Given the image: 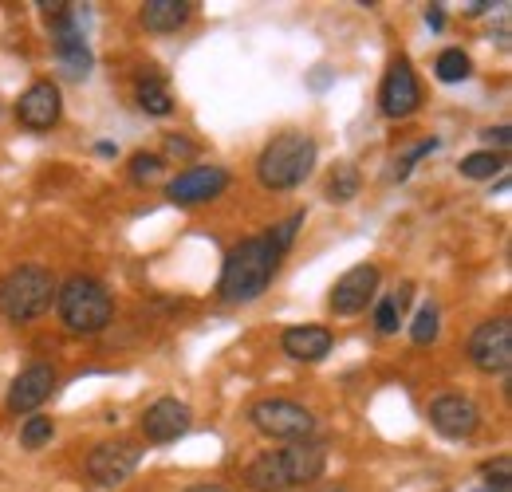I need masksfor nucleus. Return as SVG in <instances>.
<instances>
[{"mask_svg":"<svg viewBox=\"0 0 512 492\" xmlns=\"http://www.w3.org/2000/svg\"><path fill=\"white\" fill-rule=\"evenodd\" d=\"M327 469V449L320 441H288L284 449H268L245 469V485L253 492H288L308 481H320Z\"/></svg>","mask_w":512,"mask_h":492,"instance_id":"obj_1","label":"nucleus"},{"mask_svg":"<svg viewBox=\"0 0 512 492\" xmlns=\"http://www.w3.org/2000/svg\"><path fill=\"white\" fill-rule=\"evenodd\" d=\"M280 272V252L268 245V237H245L229 248L217 280V296L225 304H253L268 292V284Z\"/></svg>","mask_w":512,"mask_h":492,"instance_id":"obj_2","label":"nucleus"},{"mask_svg":"<svg viewBox=\"0 0 512 492\" xmlns=\"http://www.w3.org/2000/svg\"><path fill=\"white\" fill-rule=\"evenodd\" d=\"M316 158H320V146H316L312 134H304V130H284V134H276V138L260 150V158H256V178H260L264 189L284 193V189H296V185H304L312 178Z\"/></svg>","mask_w":512,"mask_h":492,"instance_id":"obj_3","label":"nucleus"},{"mask_svg":"<svg viewBox=\"0 0 512 492\" xmlns=\"http://www.w3.org/2000/svg\"><path fill=\"white\" fill-rule=\"evenodd\" d=\"M56 308L71 335H99L115 319V300L95 276H67L56 284Z\"/></svg>","mask_w":512,"mask_h":492,"instance_id":"obj_4","label":"nucleus"},{"mask_svg":"<svg viewBox=\"0 0 512 492\" xmlns=\"http://www.w3.org/2000/svg\"><path fill=\"white\" fill-rule=\"evenodd\" d=\"M56 304V280L40 264H20L4 272L0 280V315L8 323H28L40 319L44 311Z\"/></svg>","mask_w":512,"mask_h":492,"instance_id":"obj_5","label":"nucleus"},{"mask_svg":"<svg viewBox=\"0 0 512 492\" xmlns=\"http://www.w3.org/2000/svg\"><path fill=\"white\" fill-rule=\"evenodd\" d=\"M36 8H44L48 16V32H52V48H56V60L64 67V75L71 79H87L91 75V44L83 36V20H79V4H67V0H40Z\"/></svg>","mask_w":512,"mask_h":492,"instance_id":"obj_6","label":"nucleus"},{"mask_svg":"<svg viewBox=\"0 0 512 492\" xmlns=\"http://www.w3.org/2000/svg\"><path fill=\"white\" fill-rule=\"evenodd\" d=\"M249 422L272 441H308L316 433V414L288 398H260L249 410Z\"/></svg>","mask_w":512,"mask_h":492,"instance_id":"obj_7","label":"nucleus"},{"mask_svg":"<svg viewBox=\"0 0 512 492\" xmlns=\"http://www.w3.org/2000/svg\"><path fill=\"white\" fill-rule=\"evenodd\" d=\"M469 363L481 374H509L512 367V323L505 315L485 319L469 335Z\"/></svg>","mask_w":512,"mask_h":492,"instance_id":"obj_8","label":"nucleus"},{"mask_svg":"<svg viewBox=\"0 0 512 492\" xmlns=\"http://www.w3.org/2000/svg\"><path fill=\"white\" fill-rule=\"evenodd\" d=\"M138 461H142V449L130 437L99 441L91 449V457H87V477L95 485H103V489H119V485H127L130 477H134Z\"/></svg>","mask_w":512,"mask_h":492,"instance_id":"obj_9","label":"nucleus"},{"mask_svg":"<svg viewBox=\"0 0 512 492\" xmlns=\"http://www.w3.org/2000/svg\"><path fill=\"white\" fill-rule=\"evenodd\" d=\"M418 107H422V87H418L414 63L398 56V60H390L383 83H379V111L398 123V119H410Z\"/></svg>","mask_w":512,"mask_h":492,"instance_id":"obj_10","label":"nucleus"},{"mask_svg":"<svg viewBox=\"0 0 512 492\" xmlns=\"http://www.w3.org/2000/svg\"><path fill=\"white\" fill-rule=\"evenodd\" d=\"M379 280H383L379 264H355V268H347V272L335 280L327 304H331L335 315H359V311H367V304L375 300Z\"/></svg>","mask_w":512,"mask_h":492,"instance_id":"obj_11","label":"nucleus"},{"mask_svg":"<svg viewBox=\"0 0 512 492\" xmlns=\"http://www.w3.org/2000/svg\"><path fill=\"white\" fill-rule=\"evenodd\" d=\"M225 189H229V170L225 166H190L166 185V197L174 205L190 209V205H205V201L221 197Z\"/></svg>","mask_w":512,"mask_h":492,"instance_id":"obj_12","label":"nucleus"},{"mask_svg":"<svg viewBox=\"0 0 512 492\" xmlns=\"http://www.w3.org/2000/svg\"><path fill=\"white\" fill-rule=\"evenodd\" d=\"M430 426L449 441H465L481 430V410L465 394H442L430 402Z\"/></svg>","mask_w":512,"mask_h":492,"instance_id":"obj_13","label":"nucleus"},{"mask_svg":"<svg viewBox=\"0 0 512 492\" xmlns=\"http://www.w3.org/2000/svg\"><path fill=\"white\" fill-rule=\"evenodd\" d=\"M60 115H64V99H60V87L48 83V79L32 83V87L16 99V123L24 126V130L44 134V130H52V126L60 123Z\"/></svg>","mask_w":512,"mask_h":492,"instance_id":"obj_14","label":"nucleus"},{"mask_svg":"<svg viewBox=\"0 0 512 492\" xmlns=\"http://www.w3.org/2000/svg\"><path fill=\"white\" fill-rule=\"evenodd\" d=\"M52 390H56V370L48 367V363H32V367H24L12 378L4 410L8 414H32V410H40L52 398Z\"/></svg>","mask_w":512,"mask_h":492,"instance_id":"obj_15","label":"nucleus"},{"mask_svg":"<svg viewBox=\"0 0 512 492\" xmlns=\"http://www.w3.org/2000/svg\"><path fill=\"white\" fill-rule=\"evenodd\" d=\"M190 426H193V410L186 402H178V398H158L142 414V437L150 445H170V441L186 437Z\"/></svg>","mask_w":512,"mask_h":492,"instance_id":"obj_16","label":"nucleus"},{"mask_svg":"<svg viewBox=\"0 0 512 492\" xmlns=\"http://www.w3.org/2000/svg\"><path fill=\"white\" fill-rule=\"evenodd\" d=\"M331 347H335V335L331 327H320V323H296L280 335V351L296 363H320L331 355Z\"/></svg>","mask_w":512,"mask_h":492,"instance_id":"obj_17","label":"nucleus"},{"mask_svg":"<svg viewBox=\"0 0 512 492\" xmlns=\"http://www.w3.org/2000/svg\"><path fill=\"white\" fill-rule=\"evenodd\" d=\"M193 12H197V4H193V0H146L138 16H142L146 32L170 36V32H178V28H186V24H190Z\"/></svg>","mask_w":512,"mask_h":492,"instance_id":"obj_18","label":"nucleus"},{"mask_svg":"<svg viewBox=\"0 0 512 492\" xmlns=\"http://www.w3.org/2000/svg\"><path fill=\"white\" fill-rule=\"evenodd\" d=\"M134 99H138V107H142L146 115H154V119L174 115V95H170L166 79H162V75H154V71L138 75V83H134Z\"/></svg>","mask_w":512,"mask_h":492,"instance_id":"obj_19","label":"nucleus"},{"mask_svg":"<svg viewBox=\"0 0 512 492\" xmlns=\"http://www.w3.org/2000/svg\"><path fill=\"white\" fill-rule=\"evenodd\" d=\"M457 170L469 182H493L497 174H505V154H497V150H473V154L461 158Z\"/></svg>","mask_w":512,"mask_h":492,"instance_id":"obj_20","label":"nucleus"},{"mask_svg":"<svg viewBox=\"0 0 512 492\" xmlns=\"http://www.w3.org/2000/svg\"><path fill=\"white\" fill-rule=\"evenodd\" d=\"M410 284H402L398 292H390V296H383L379 300V308H375V327H379V335H394L398 327H402V311H406V304H410Z\"/></svg>","mask_w":512,"mask_h":492,"instance_id":"obj_21","label":"nucleus"},{"mask_svg":"<svg viewBox=\"0 0 512 492\" xmlns=\"http://www.w3.org/2000/svg\"><path fill=\"white\" fill-rule=\"evenodd\" d=\"M355 197H359V170L351 162H343V166H335V174L327 182V201L331 205H347Z\"/></svg>","mask_w":512,"mask_h":492,"instance_id":"obj_22","label":"nucleus"},{"mask_svg":"<svg viewBox=\"0 0 512 492\" xmlns=\"http://www.w3.org/2000/svg\"><path fill=\"white\" fill-rule=\"evenodd\" d=\"M434 75L442 83H465L473 75V60L461 52V48H446L438 60H434Z\"/></svg>","mask_w":512,"mask_h":492,"instance_id":"obj_23","label":"nucleus"},{"mask_svg":"<svg viewBox=\"0 0 512 492\" xmlns=\"http://www.w3.org/2000/svg\"><path fill=\"white\" fill-rule=\"evenodd\" d=\"M438 335H442V311L434 308V304H422L418 315H414V323H410V339L418 347H430Z\"/></svg>","mask_w":512,"mask_h":492,"instance_id":"obj_24","label":"nucleus"},{"mask_svg":"<svg viewBox=\"0 0 512 492\" xmlns=\"http://www.w3.org/2000/svg\"><path fill=\"white\" fill-rule=\"evenodd\" d=\"M162 170H166V158H162V154L138 150V154L130 158V182L146 185V182H154V178H162Z\"/></svg>","mask_w":512,"mask_h":492,"instance_id":"obj_25","label":"nucleus"},{"mask_svg":"<svg viewBox=\"0 0 512 492\" xmlns=\"http://www.w3.org/2000/svg\"><path fill=\"white\" fill-rule=\"evenodd\" d=\"M52 437H56V422L36 414V418H28V422H24V430H20V445H24V449H40V445H48Z\"/></svg>","mask_w":512,"mask_h":492,"instance_id":"obj_26","label":"nucleus"},{"mask_svg":"<svg viewBox=\"0 0 512 492\" xmlns=\"http://www.w3.org/2000/svg\"><path fill=\"white\" fill-rule=\"evenodd\" d=\"M304 217H308V213H292V217H288L284 225H276V229L268 233V245L276 248L280 256H284V252H288V245L296 241V233H300V225H304Z\"/></svg>","mask_w":512,"mask_h":492,"instance_id":"obj_27","label":"nucleus"},{"mask_svg":"<svg viewBox=\"0 0 512 492\" xmlns=\"http://www.w3.org/2000/svg\"><path fill=\"white\" fill-rule=\"evenodd\" d=\"M485 485L489 489H497V492H509L512 489V465H509V457H497V461H485Z\"/></svg>","mask_w":512,"mask_h":492,"instance_id":"obj_28","label":"nucleus"},{"mask_svg":"<svg viewBox=\"0 0 512 492\" xmlns=\"http://www.w3.org/2000/svg\"><path fill=\"white\" fill-rule=\"evenodd\" d=\"M434 150H438V138H430V142H418V146H414V150H410L402 162H394V178L402 182V178H406V174H410V170H414V166H418L426 154H434Z\"/></svg>","mask_w":512,"mask_h":492,"instance_id":"obj_29","label":"nucleus"},{"mask_svg":"<svg viewBox=\"0 0 512 492\" xmlns=\"http://www.w3.org/2000/svg\"><path fill=\"white\" fill-rule=\"evenodd\" d=\"M166 154H170V158H190V154H193V142L178 138V134H170V138H166Z\"/></svg>","mask_w":512,"mask_h":492,"instance_id":"obj_30","label":"nucleus"},{"mask_svg":"<svg viewBox=\"0 0 512 492\" xmlns=\"http://www.w3.org/2000/svg\"><path fill=\"white\" fill-rule=\"evenodd\" d=\"M485 142H489V150H493V146H501V150H509L512 130H509V126H497V130H485Z\"/></svg>","mask_w":512,"mask_h":492,"instance_id":"obj_31","label":"nucleus"},{"mask_svg":"<svg viewBox=\"0 0 512 492\" xmlns=\"http://www.w3.org/2000/svg\"><path fill=\"white\" fill-rule=\"evenodd\" d=\"M426 24H430L434 32H442V24H446V12H442V4H434V8L426 12Z\"/></svg>","mask_w":512,"mask_h":492,"instance_id":"obj_32","label":"nucleus"},{"mask_svg":"<svg viewBox=\"0 0 512 492\" xmlns=\"http://www.w3.org/2000/svg\"><path fill=\"white\" fill-rule=\"evenodd\" d=\"M489 8H493L489 0H477V4H465V12H469V16H481V12H489Z\"/></svg>","mask_w":512,"mask_h":492,"instance_id":"obj_33","label":"nucleus"},{"mask_svg":"<svg viewBox=\"0 0 512 492\" xmlns=\"http://www.w3.org/2000/svg\"><path fill=\"white\" fill-rule=\"evenodd\" d=\"M95 150H99V154H103V158H115V154H119V146H111V142H99V146H95Z\"/></svg>","mask_w":512,"mask_h":492,"instance_id":"obj_34","label":"nucleus"},{"mask_svg":"<svg viewBox=\"0 0 512 492\" xmlns=\"http://www.w3.org/2000/svg\"><path fill=\"white\" fill-rule=\"evenodd\" d=\"M186 492H225V489H217V485H197V489H186Z\"/></svg>","mask_w":512,"mask_h":492,"instance_id":"obj_35","label":"nucleus"},{"mask_svg":"<svg viewBox=\"0 0 512 492\" xmlns=\"http://www.w3.org/2000/svg\"><path fill=\"white\" fill-rule=\"evenodd\" d=\"M473 492H497V489H489V485H485V489H473Z\"/></svg>","mask_w":512,"mask_h":492,"instance_id":"obj_36","label":"nucleus"}]
</instances>
